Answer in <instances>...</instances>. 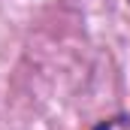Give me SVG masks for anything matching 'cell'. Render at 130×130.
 Masks as SVG:
<instances>
[{
	"label": "cell",
	"instance_id": "cell-1",
	"mask_svg": "<svg viewBox=\"0 0 130 130\" xmlns=\"http://www.w3.org/2000/svg\"><path fill=\"white\" fill-rule=\"evenodd\" d=\"M97 130H130V118H115V121H106Z\"/></svg>",
	"mask_w": 130,
	"mask_h": 130
}]
</instances>
